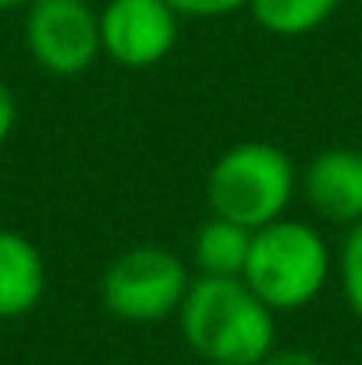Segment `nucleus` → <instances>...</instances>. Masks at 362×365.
<instances>
[{
    "label": "nucleus",
    "instance_id": "9d476101",
    "mask_svg": "<svg viewBox=\"0 0 362 365\" xmlns=\"http://www.w3.org/2000/svg\"><path fill=\"white\" fill-rule=\"evenodd\" d=\"M341 7V0H248L245 11L252 14V21L281 39H298L316 32L320 25H327L334 18V11Z\"/></svg>",
    "mask_w": 362,
    "mask_h": 365
},
{
    "label": "nucleus",
    "instance_id": "ddd939ff",
    "mask_svg": "<svg viewBox=\"0 0 362 365\" xmlns=\"http://www.w3.org/2000/svg\"><path fill=\"white\" fill-rule=\"evenodd\" d=\"M14 124H18V103H14V93H11V86L0 78V145L11 138Z\"/></svg>",
    "mask_w": 362,
    "mask_h": 365
},
{
    "label": "nucleus",
    "instance_id": "f8f14e48",
    "mask_svg": "<svg viewBox=\"0 0 362 365\" xmlns=\"http://www.w3.org/2000/svg\"><path fill=\"white\" fill-rule=\"evenodd\" d=\"M181 18H228L235 11H245L248 0H167Z\"/></svg>",
    "mask_w": 362,
    "mask_h": 365
},
{
    "label": "nucleus",
    "instance_id": "0eeeda50",
    "mask_svg": "<svg viewBox=\"0 0 362 365\" xmlns=\"http://www.w3.org/2000/svg\"><path fill=\"white\" fill-rule=\"evenodd\" d=\"M298 192L309 210L331 224L362 220V149H323L298 174Z\"/></svg>",
    "mask_w": 362,
    "mask_h": 365
},
{
    "label": "nucleus",
    "instance_id": "2eb2a0df",
    "mask_svg": "<svg viewBox=\"0 0 362 365\" xmlns=\"http://www.w3.org/2000/svg\"><path fill=\"white\" fill-rule=\"evenodd\" d=\"M32 0H0V11H14V7H29Z\"/></svg>",
    "mask_w": 362,
    "mask_h": 365
},
{
    "label": "nucleus",
    "instance_id": "20e7f679",
    "mask_svg": "<svg viewBox=\"0 0 362 365\" xmlns=\"http://www.w3.org/2000/svg\"><path fill=\"white\" fill-rule=\"evenodd\" d=\"M192 273L164 245H131L100 277V302L121 323H160L178 316Z\"/></svg>",
    "mask_w": 362,
    "mask_h": 365
},
{
    "label": "nucleus",
    "instance_id": "1a4fd4ad",
    "mask_svg": "<svg viewBox=\"0 0 362 365\" xmlns=\"http://www.w3.org/2000/svg\"><path fill=\"white\" fill-rule=\"evenodd\" d=\"M248 245H252L248 227L224 217H210L192 238V262L199 277H241Z\"/></svg>",
    "mask_w": 362,
    "mask_h": 365
},
{
    "label": "nucleus",
    "instance_id": "f03ea898",
    "mask_svg": "<svg viewBox=\"0 0 362 365\" xmlns=\"http://www.w3.org/2000/svg\"><path fill=\"white\" fill-rule=\"evenodd\" d=\"M331 269L334 255L327 238L306 220L281 217L252 231L241 280L273 312H298L323 294Z\"/></svg>",
    "mask_w": 362,
    "mask_h": 365
},
{
    "label": "nucleus",
    "instance_id": "f257e3e1",
    "mask_svg": "<svg viewBox=\"0 0 362 365\" xmlns=\"http://www.w3.org/2000/svg\"><path fill=\"white\" fill-rule=\"evenodd\" d=\"M178 327L206 365H259L277 348V312L241 277H192Z\"/></svg>",
    "mask_w": 362,
    "mask_h": 365
},
{
    "label": "nucleus",
    "instance_id": "dca6fc26",
    "mask_svg": "<svg viewBox=\"0 0 362 365\" xmlns=\"http://www.w3.org/2000/svg\"><path fill=\"white\" fill-rule=\"evenodd\" d=\"M359 4H362V0H359Z\"/></svg>",
    "mask_w": 362,
    "mask_h": 365
},
{
    "label": "nucleus",
    "instance_id": "7ed1b4c3",
    "mask_svg": "<svg viewBox=\"0 0 362 365\" xmlns=\"http://www.w3.org/2000/svg\"><path fill=\"white\" fill-rule=\"evenodd\" d=\"M298 195V167L273 142H238L224 149L206 174L213 217L259 231L288 213Z\"/></svg>",
    "mask_w": 362,
    "mask_h": 365
},
{
    "label": "nucleus",
    "instance_id": "4468645a",
    "mask_svg": "<svg viewBox=\"0 0 362 365\" xmlns=\"http://www.w3.org/2000/svg\"><path fill=\"white\" fill-rule=\"evenodd\" d=\"M259 365H323L313 351L306 348H273Z\"/></svg>",
    "mask_w": 362,
    "mask_h": 365
},
{
    "label": "nucleus",
    "instance_id": "6e6552de",
    "mask_svg": "<svg viewBox=\"0 0 362 365\" xmlns=\"http://www.w3.org/2000/svg\"><path fill=\"white\" fill-rule=\"evenodd\" d=\"M46 294V259L21 231L0 227V319L29 316Z\"/></svg>",
    "mask_w": 362,
    "mask_h": 365
},
{
    "label": "nucleus",
    "instance_id": "9b49d317",
    "mask_svg": "<svg viewBox=\"0 0 362 365\" xmlns=\"http://www.w3.org/2000/svg\"><path fill=\"white\" fill-rule=\"evenodd\" d=\"M338 280H341V294L352 309V316L362 319V220L348 227L341 255H338Z\"/></svg>",
    "mask_w": 362,
    "mask_h": 365
},
{
    "label": "nucleus",
    "instance_id": "39448f33",
    "mask_svg": "<svg viewBox=\"0 0 362 365\" xmlns=\"http://www.w3.org/2000/svg\"><path fill=\"white\" fill-rule=\"evenodd\" d=\"M25 50L39 71L79 78L100 57V11L86 0H32L25 7Z\"/></svg>",
    "mask_w": 362,
    "mask_h": 365
},
{
    "label": "nucleus",
    "instance_id": "423d86ee",
    "mask_svg": "<svg viewBox=\"0 0 362 365\" xmlns=\"http://www.w3.org/2000/svg\"><path fill=\"white\" fill-rule=\"evenodd\" d=\"M181 14L167 0H107L100 7L104 57L128 71L156 68L178 46Z\"/></svg>",
    "mask_w": 362,
    "mask_h": 365
}]
</instances>
